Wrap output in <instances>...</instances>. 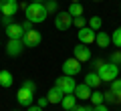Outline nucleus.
<instances>
[{"mask_svg": "<svg viewBox=\"0 0 121 111\" xmlns=\"http://www.w3.org/2000/svg\"><path fill=\"white\" fill-rule=\"evenodd\" d=\"M24 12H26V20H30L32 24L44 22V18L48 16L44 2H30V4H26V10H24Z\"/></svg>", "mask_w": 121, "mask_h": 111, "instance_id": "nucleus-1", "label": "nucleus"}, {"mask_svg": "<svg viewBox=\"0 0 121 111\" xmlns=\"http://www.w3.org/2000/svg\"><path fill=\"white\" fill-rule=\"evenodd\" d=\"M97 73H99V77H101L103 83H109V81H113V79H117V75H119V67L113 65L111 61H107V63H103L101 67H97Z\"/></svg>", "mask_w": 121, "mask_h": 111, "instance_id": "nucleus-2", "label": "nucleus"}, {"mask_svg": "<svg viewBox=\"0 0 121 111\" xmlns=\"http://www.w3.org/2000/svg\"><path fill=\"white\" fill-rule=\"evenodd\" d=\"M55 26L60 30V32H65V30H69L71 26H73V16L69 14V10H60V12L55 14Z\"/></svg>", "mask_w": 121, "mask_h": 111, "instance_id": "nucleus-3", "label": "nucleus"}, {"mask_svg": "<svg viewBox=\"0 0 121 111\" xmlns=\"http://www.w3.org/2000/svg\"><path fill=\"white\" fill-rule=\"evenodd\" d=\"M55 85L59 87V89L63 91L65 95H69V93H75V87H77V81H75L73 77H69V75H60V77L55 81Z\"/></svg>", "mask_w": 121, "mask_h": 111, "instance_id": "nucleus-4", "label": "nucleus"}, {"mask_svg": "<svg viewBox=\"0 0 121 111\" xmlns=\"http://www.w3.org/2000/svg\"><path fill=\"white\" fill-rule=\"evenodd\" d=\"M40 40H43V36H40V32H39L36 28L26 30V32L22 34V44H24V47H28V49L39 47V44H40Z\"/></svg>", "mask_w": 121, "mask_h": 111, "instance_id": "nucleus-5", "label": "nucleus"}, {"mask_svg": "<svg viewBox=\"0 0 121 111\" xmlns=\"http://www.w3.org/2000/svg\"><path fill=\"white\" fill-rule=\"evenodd\" d=\"M81 73V61H77L73 57V59H67L65 63H63V75H69V77H75V75H79Z\"/></svg>", "mask_w": 121, "mask_h": 111, "instance_id": "nucleus-6", "label": "nucleus"}, {"mask_svg": "<svg viewBox=\"0 0 121 111\" xmlns=\"http://www.w3.org/2000/svg\"><path fill=\"white\" fill-rule=\"evenodd\" d=\"M32 99H35V91L26 89V87H20V89H18L16 101L20 103L22 107H30V105H32Z\"/></svg>", "mask_w": 121, "mask_h": 111, "instance_id": "nucleus-7", "label": "nucleus"}, {"mask_svg": "<svg viewBox=\"0 0 121 111\" xmlns=\"http://www.w3.org/2000/svg\"><path fill=\"white\" fill-rule=\"evenodd\" d=\"M73 57L77 61H81V63H87V61H91V49L87 47V44L79 43V44H75V49H73Z\"/></svg>", "mask_w": 121, "mask_h": 111, "instance_id": "nucleus-8", "label": "nucleus"}, {"mask_svg": "<svg viewBox=\"0 0 121 111\" xmlns=\"http://www.w3.org/2000/svg\"><path fill=\"white\" fill-rule=\"evenodd\" d=\"M18 0H0V10H2V16H14L18 12Z\"/></svg>", "mask_w": 121, "mask_h": 111, "instance_id": "nucleus-9", "label": "nucleus"}, {"mask_svg": "<svg viewBox=\"0 0 121 111\" xmlns=\"http://www.w3.org/2000/svg\"><path fill=\"white\" fill-rule=\"evenodd\" d=\"M77 36H79V43H83V44H91V43H95L97 32L91 28V26H83V28H79Z\"/></svg>", "mask_w": 121, "mask_h": 111, "instance_id": "nucleus-10", "label": "nucleus"}, {"mask_svg": "<svg viewBox=\"0 0 121 111\" xmlns=\"http://www.w3.org/2000/svg\"><path fill=\"white\" fill-rule=\"evenodd\" d=\"M24 51V44H22L20 39H8V44H6V55L8 57H18Z\"/></svg>", "mask_w": 121, "mask_h": 111, "instance_id": "nucleus-11", "label": "nucleus"}, {"mask_svg": "<svg viewBox=\"0 0 121 111\" xmlns=\"http://www.w3.org/2000/svg\"><path fill=\"white\" fill-rule=\"evenodd\" d=\"M6 34H8V39H20V40H22L24 28H22V24H16V22H12V24L6 26Z\"/></svg>", "mask_w": 121, "mask_h": 111, "instance_id": "nucleus-12", "label": "nucleus"}, {"mask_svg": "<svg viewBox=\"0 0 121 111\" xmlns=\"http://www.w3.org/2000/svg\"><path fill=\"white\" fill-rule=\"evenodd\" d=\"M63 97H65V93L59 89V87H52L51 91L47 93V99H48V103H55V105H60V101H63Z\"/></svg>", "mask_w": 121, "mask_h": 111, "instance_id": "nucleus-13", "label": "nucleus"}, {"mask_svg": "<svg viewBox=\"0 0 121 111\" xmlns=\"http://www.w3.org/2000/svg\"><path fill=\"white\" fill-rule=\"evenodd\" d=\"M103 97H105V101L109 103V105H119L121 103V91H111V89H107L103 93Z\"/></svg>", "mask_w": 121, "mask_h": 111, "instance_id": "nucleus-14", "label": "nucleus"}, {"mask_svg": "<svg viewBox=\"0 0 121 111\" xmlns=\"http://www.w3.org/2000/svg\"><path fill=\"white\" fill-rule=\"evenodd\" d=\"M91 93H93V91H91V87L87 85V83H81V85L75 87V97L77 99H89Z\"/></svg>", "mask_w": 121, "mask_h": 111, "instance_id": "nucleus-15", "label": "nucleus"}, {"mask_svg": "<svg viewBox=\"0 0 121 111\" xmlns=\"http://www.w3.org/2000/svg\"><path fill=\"white\" fill-rule=\"evenodd\" d=\"M85 83L91 87V89H97V87H99L103 81H101L99 73H97V71H93V73H87V75H85Z\"/></svg>", "mask_w": 121, "mask_h": 111, "instance_id": "nucleus-16", "label": "nucleus"}, {"mask_svg": "<svg viewBox=\"0 0 121 111\" xmlns=\"http://www.w3.org/2000/svg\"><path fill=\"white\" fill-rule=\"evenodd\" d=\"M14 79H12V73L6 71V69H2L0 71V87H4V89H8V87H12Z\"/></svg>", "mask_w": 121, "mask_h": 111, "instance_id": "nucleus-17", "label": "nucleus"}, {"mask_svg": "<svg viewBox=\"0 0 121 111\" xmlns=\"http://www.w3.org/2000/svg\"><path fill=\"white\" fill-rule=\"evenodd\" d=\"M95 43L99 44L101 49H107L109 44H111V36H109V32H99V30H97V36H95Z\"/></svg>", "mask_w": 121, "mask_h": 111, "instance_id": "nucleus-18", "label": "nucleus"}, {"mask_svg": "<svg viewBox=\"0 0 121 111\" xmlns=\"http://www.w3.org/2000/svg\"><path fill=\"white\" fill-rule=\"evenodd\" d=\"M77 105V97H75V93H69V95H65L63 97V101H60V107L63 109H73V107Z\"/></svg>", "mask_w": 121, "mask_h": 111, "instance_id": "nucleus-19", "label": "nucleus"}, {"mask_svg": "<svg viewBox=\"0 0 121 111\" xmlns=\"http://www.w3.org/2000/svg\"><path fill=\"white\" fill-rule=\"evenodd\" d=\"M87 26H91V28L97 32V30H101V26H103V18L101 16H91L89 20H87Z\"/></svg>", "mask_w": 121, "mask_h": 111, "instance_id": "nucleus-20", "label": "nucleus"}, {"mask_svg": "<svg viewBox=\"0 0 121 111\" xmlns=\"http://www.w3.org/2000/svg\"><path fill=\"white\" fill-rule=\"evenodd\" d=\"M83 10H85V8H83L79 2H71V6H69V14H71L73 18H75V16H83Z\"/></svg>", "mask_w": 121, "mask_h": 111, "instance_id": "nucleus-21", "label": "nucleus"}, {"mask_svg": "<svg viewBox=\"0 0 121 111\" xmlns=\"http://www.w3.org/2000/svg\"><path fill=\"white\" fill-rule=\"evenodd\" d=\"M44 6H47L48 14H56L59 12V2H56V0H44Z\"/></svg>", "mask_w": 121, "mask_h": 111, "instance_id": "nucleus-22", "label": "nucleus"}, {"mask_svg": "<svg viewBox=\"0 0 121 111\" xmlns=\"http://www.w3.org/2000/svg\"><path fill=\"white\" fill-rule=\"evenodd\" d=\"M91 101H93V105H101V103L105 101V97H103V93H101V91H95L93 89V93H91Z\"/></svg>", "mask_w": 121, "mask_h": 111, "instance_id": "nucleus-23", "label": "nucleus"}, {"mask_svg": "<svg viewBox=\"0 0 121 111\" xmlns=\"http://www.w3.org/2000/svg\"><path fill=\"white\" fill-rule=\"evenodd\" d=\"M111 44H115L117 49H121V28H115L111 34Z\"/></svg>", "mask_w": 121, "mask_h": 111, "instance_id": "nucleus-24", "label": "nucleus"}, {"mask_svg": "<svg viewBox=\"0 0 121 111\" xmlns=\"http://www.w3.org/2000/svg\"><path fill=\"white\" fill-rule=\"evenodd\" d=\"M109 61H111L113 65H117V67H121V49H119V51H115V53H113V55H111V59H109Z\"/></svg>", "mask_w": 121, "mask_h": 111, "instance_id": "nucleus-25", "label": "nucleus"}, {"mask_svg": "<svg viewBox=\"0 0 121 111\" xmlns=\"http://www.w3.org/2000/svg\"><path fill=\"white\" fill-rule=\"evenodd\" d=\"M73 24L77 26V28H83V26H87V20H85L83 16H75V18H73Z\"/></svg>", "mask_w": 121, "mask_h": 111, "instance_id": "nucleus-26", "label": "nucleus"}, {"mask_svg": "<svg viewBox=\"0 0 121 111\" xmlns=\"http://www.w3.org/2000/svg\"><path fill=\"white\" fill-rule=\"evenodd\" d=\"M109 89H111V91H121V79H113Z\"/></svg>", "mask_w": 121, "mask_h": 111, "instance_id": "nucleus-27", "label": "nucleus"}, {"mask_svg": "<svg viewBox=\"0 0 121 111\" xmlns=\"http://www.w3.org/2000/svg\"><path fill=\"white\" fill-rule=\"evenodd\" d=\"M22 87H26V89H30V91H36V85H35V81H30V79L22 81Z\"/></svg>", "mask_w": 121, "mask_h": 111, "instance_id": "nucleus-28", "label": "nucleus"}, {"mask_svg": "<svg viewBox=\"0 0 121 111\" xmlns=\"http://www.w3.org/2000/svg\"><path fill=\"white\" fill-rule=\"evenodd\" d=\"M67 111H93V107H83V105L77 107V105H75L73 109H67Z\"/></svg>", "mask_w": 121, "mask_h": 111, "instance_id": "nucleus-29", "label": "nucleus"}, {"mask_svg": "<svg viewBox=\"0 0 121 111\" xmlns=\"http://www.w3.org/2000/svg\"><path fill=\"white\" fill-rule=\"evenodd\" d=\"M36 105H39V107H43V109H44V107L48 105V99H47V97H40V99H39V103H36Z\"/></svg>", "mask_w": 121, "mask_h": 111, "instance_id": "nucleus-30", "label": "nucleus"}, {"mask_svg": "<svg viewBox=\"0 0 121 111\" xmlns=\"http://www.w3.org/2000/svg\"><path fill=\"white\" fill-rule=\"evenodd\" d=\"M93 111H109V107L101 103V105H93Z\"/></svg>", "mask_w": 121, "mask_h": 111, "instance_id": "nucleus-31", "label": "nucleus"}, {"mask_svg": "<svg viewBox=\"0 0 121 111\" xmlns=\"http://www.w3.org/2000/svg\"><path fill=\"white\" fill-rule=\"evenodd\" d=\"M22 28H24V32H26V30H32V22H30V20H24V22H22Z\"/></svg>", "mask_w": 121, "mask_h": 111, "instance_id": "nucleus-32", "label": "nucleus"}, {"mask_svg": "<svg viewBox=\"0 0 121 111\" xmlns=\"http://www.w3.org/2000/svg\"><path fill=\"white\" fill-rule=\"evenodd\" d=\"M2 22H4V26L12 24V16H2Z\"/></svg>", "mask_w": 121, "mask_h": 111, "instance_id": "nucleus-33", "label": "nucleus"}, {"mask_svg": "<svg viewBox=\"0 0 121 111\" xmlns=\"http://www.w3.org/2000/svg\"><path fill=\"white\" fill-rule=\"evenodd\" d=\"M28 111H43V107H39V105H30V107H26Z\"/></svg>", "mask_w": 121, "mask_h": 111, "instance_id": "nucleus-34", "label": "nucleus"}, {"mask_svg": "<svg viewBox=\"0 0 121 111\" xmlns=\"http://www.w3.org/2000/svg\"><path fill=\"white\" fill-rule=\"evenodd\" d=\"M103 63H105V61H101V59H97V61H95V69H97V67H101V65H103Z\"/></svg>", "mask_w": 121, "mask_h": 111, "instance_id": "nucleus-35", "label": "nucleus"}, {"mask_svg": "<svg viewBox=\"0 0 121 111\" xmlns=\"http://www.w3.org/2000/svg\"><path fill=\"white\" fill-rule=\"evenodd\" d=\"M32 2H44V0H32Z\"/></svg>", "mask_w": 121, "mask_h": 111, "instance_id": "nucleus-36", "label": "nucleus"}, {"mask_svg": "<svg viewBox=\"0 0 121 111\" xmlns=\"http://www.w3.org/2000/svg\"><path fill=\"white\" fill-rule=\"evenodd\" d=\"M71 2H79V0H71Z\"/></svg>", "mask_w": 121, "mask_h": 111, "instance_id": "nucleus-37", "label": "nucleus"}, {"mask_svg": "<svg viewBox=\"0 0 121 111\" xmlns=\"http://www.w3.org/2000/svg\"><path fill=\"white\" fill-rule=\"evenodd\" d=\"M0 16H2V10H0Z\"/></svg>", "mask_w": 121, "mask_h": 111, "instance_id": "nucleus-38", "label": "nucleus"}]
</instances>
